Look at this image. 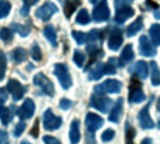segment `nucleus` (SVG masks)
<instances>
[{
  "mask_svg": "<svg viewBox=\"0 0 160 144\" xmlns=\"http://www.w3.org/2000/svg\"><path fill=\"white\" fill-rule=\"evenodd\" d=\"M43 34H45V37L49 40V43H51L52 46H57V31H55V28L52 27V25H46L45 30H43Z\"/></svg>",
  "mask_w": 160,
  "mask_h": 144,
  "instance_id": "24",
  "label": "nucleus"
},
{
  "mask_svg": "<svg viewBox=\"0 0 160 144\" xmlns=\"http://www.w3.org/2000/svg\"><path fill=\"white\" fill-rule=\"evenodd\" d=\"M131 71L135 73V75H138L139 79H145V77L148 76V65H147V63H144V61H138V63L132 67Z\"/></svg>",
  "mask_w": 160,
  "mask_h": 144,
  "instance_id": "18",
  "label": "nucleus"
},
{
  "mask_svg": "<svg viewBox=\"0 0 160 144\" xmlns=\"http://www.w3.org/2000/svg\"><path fill=\"white\" fill-rule=\"evenodd\" d=\"M92 18H93V21H97V23H104V21L108 19L110 9H108V5H107V0H101V2L95 6L93 13H92Z\"/></svg>",
  "mask_w": 160,
  "mask_h": 144,
  "instance_id": "9",
  "label": "nucleus"
},
{
  "mask_svg": "<svg viewBox=\"0 0 160 144\" xmlns=\"http://www.w3.org/2000/svg\"><path fill=\"white\" fill-rule=\"evenodd\" d=\"M93 109H97L98 111H101V113H107L110 110V107L113 105V101L110 100L108 97H105V95H98V94H93L91 97V101H89Z\"/></svg>",
  "mask_w": 160,
  "mask_h": 144,
  "instance_id": "3",
  "label": "nucleus"
},
{
  "mask_svg": "<svg viewBox=\"0 0 160 144\" xmlns=\"http://www.w3.org/2000/svg\"><path fill=\"white\" fill-rule=\"evenodd\" d=\"M36 111V105H34V101L31 100V98H27L25 101H24V104L18 109V116L22 119V121H25V119H31L33 117V115H34Z\"/></svg>",
  "mask_w": 160,
  "mask_h": 144,
  "instance_id": "11",
  "label": "nucleus"
},
{
  "mask_svg": "<svg viewBox=\"0 0 160 144\" xmlns=\"http://www.w3.org/2000/svg\"><path fill=\"white\" fill-rule=\"evenodd\" d=\"M142 28V17H139L138 19H135V23H132L128 28H126V36H129V37H132V36H135L139 31V30Z\"/></svg>",
  "mask_w": 160,
  "mask_h": 144,
  "instance_id": "23",
  "label": "nucleus"
},
{
  "mask_svg": "<svg viewBox=\"0 0 160 144\" xmlns=\"http://www.w3.org/2000/svg\"><path fill=\"white\" fill-rule=\"evenodd\" d=\"M145 5L148 6V8H153V9H157V5H156L154 2H153V0H147V3H145Z\"/></svg>",
  "mask_w": 160,
  "mask_h": 144,
  "instance_id": "48",
  "label": "nucleus"
},
{
  "mask_svg": "<svg viewBox=\"0 0 160 144\" xmlns=\"http://www.w3.org/2000/svg\"><path fill=\"white\" fill-rule=\"evenodd\" d=\"M73 39H74L79 45H83L86 43V33H82V31H73Z\"/></svg>",
  "mask_w": 160,
  "mask_h": 144,
  "instance_id": "38",
  "label": "nucleus"
},
{
  "mask_svg": "<svg viewBox=\"0 0 160 144\" xmlns=\"http://www.w3.org/2000/svg\"><path fill=\"white\" fill-rule=\"evenodd\" d=\"M133 137H135V129L128 123L126 125V144H133V141H132Z\"/></svg>",
  "mask_w": 160,
  "mask_h": 144,
  "instance_id": "37",
  "label": "nucleus"
},
{
  "mask_svg": "<svg viewBox=\"0 0 160 144\" xmlns=\"http://www.w3.org/2000/svg\"><path fill=\"white\" fill-rule=\"evenodd\" d=\"M150 69H151V83L154 86H159L160 85V70L157 67V64L154 61L150 63Z\"/></svg>",
  "mask_w": 160,
  "mask_h": 144,
  "instance_id": "26",
  "label": "nucleus"
},
{
  "mask_svg": "<svg viewBox=\"0 0 160 144\" xmlns=\"http://www.w3.org/2000/svg\"><path fill=\"white\" fill-rule=\"evenodd\" d=\"M21 144H31V143H28V141H21Z\"/></svg>",
  "mask_w": 160,
  "mask_h": 144,
  "instance_id": "52",
  "label": "nucleus"
},
{
  "mask_svg": "<svg viewBox=\"0 0 160 144\" xmlns=\"http://www.w3.org/2000/svg\"><path fill=\"white\" fill-rule=\"evenodd\" d=\"M138 122H139V126L142 128V129H151V128H154V122H153V119L150 117L148 105H145V107L139 111V115H138Z\"/></svg>",
  "mask_w": 160,
  "mask_h": 144,
  "instance_id": "13",
  "label": "nucleus"
},
{
  "mask_svg": "<svg viewBox=\"0 0 160 144\" xmlns=\"http://www.w3.org/2000/svg\"><path fill=\"white\" fill-rule=\"evenodd\" d=\"M34 85H37V86L42 89V92L45 94V95H53L55 94V89H53V83H52L48 77H46L43 73H37V75L34 76Z\"/></svg>",
  "mask_w": 160,
  "mask_h": 144,
  "instance_id": "8",
  "label": "nucleus"
},
{
  "mask_svg": "<svg viewBox=\"0 0 160 144\" xmlns=\"http://www.w3.org/2000/svg\"><path fill=\"white\" fill-rule=\"evenodd\" d=\"M131 0H114V3H116V8L119 9V8H123V6H126L128 3H129Z\"/></svg>",
  "mask_w": 160,
  "mask_h": 144,
  "instance_id": "46",
  "label": "nucleus"
},
{
  "mask_svg": "<svg viewBox=\"0 0 160 144\" xmlns=\"http://www.w3.org/2000/svg\"><path fill=\"white\" fill-rule=\"evenodd\" d=\"M11 8L12 6L8 0H2V2H0V19H2V18H6L8 15H9Z\"/></svg>",
  "mask_w": 160,
  "mask_h": 144,
  "instance_id": "31",
  "label": "nucleus"
},
{
  "mask_svg": "<svg viewBox=\"0 0 160 144\" xmlns=\"http://www.w3.org/2000/svg\"><path fill=\"white\" fill-rule=\"evenodd\" d=\"M122 113H123V98H119L117 103L114 104V109L110 113V122H114V123H119L120 117H122Z\"/></svg>",
  "mask_w": 160,
  "mask_h": 144,
  "instance_id": "17",
  "label": "nucleus"
},
{
  "mask_svg": "<svg viewBox=\"0 0 160 144\" xmlns=\"http://www.w3.org/2000/svg\"><path fill=\"white\" fill-rule=\"evenodd\" d=\"M22 2H24V8L21 9V15H22V17H25V15H28V8H30V6L36 5L39 0H22Z\"/></svg>",
  "mask_w": 160,
  "mask_h": 144,
  "instance_id": "39",
  "label": "nucleus"
},
{
  "mask_svg": "<svg viewBox=\"0 0 160 144\" xmlns=\"http://www.w3.org/2000/svg\"><path fill=\"white\" fill-rule=\"evenodd\" d=\"M62 125V119L57 116L52 110H46L45 115H43V126L48 131H55Z\"/></svg>",
  "mask_w": 160,
  "mask_h": 144,
  "instance_id": "7",
  "label": "nucleus"
},
{
  "mask_svg": "<svg viewBox=\"0 0 160 144\" xmlns=\"http://www.w3.org/2000/svg\"><path fill=\"white\" fill-rule=\"evenodd\" d=\"M0 144H9V137H8V132L0 129Z\"/></svg>",
  "mask_w": 160,
  "mask_h": 144,
  "instance_id": "44",
  "label": "nucleus"
},
{
  "mask_svg": "<svg viewBox=\"0 0 160 144\" xmlns=\"http://www.w3.org/2000/svg\"><path fill=\"white\" fill-rule=\"evenodd\" d=\"M6 73V55L3 52H0V80H3Z\"/></svg>",
  "mask_w": 160,
  "mask_h": 144,
  "instance_id": "34",
  "label": "nucleus"
},
{
  "mask_svg": "<svg viewBox=\"0 0 160 144\" xmlns=\"http://www.w3.org/2000/svg\"><path fill=\"white\" fill-rule=\"evenodd\" d=\"M91 71H89V79H92V80H98L101 76L104 75H114L116 71V61L111 58V59H108V63L105 64H98L95 69H89Z\"/></svg>",
  "mask_w": 160,
  "mask_h": 144,
  "instance_id": "1",
  "label": "nucleus"
},
{
  "mask_svg": "<svg viewBox=\"0 0 160 144\" xmlns=\"http://www.w3.org/2000/svg\"><path fill=\"white\" fill-rule=\"evenodd\" d=\"M145 100V95H144L142 89H141V82L138 80L137 77H133L131 80V89H129V101L132 104L137 103H142Z\"/></svg>",
  "mask_w": 160,
  "mask_h": 144,
  "instance_id": "6",
  "label": "nucleus"
},
{
  "mask_svg": "<svg viewBox=\"0 0 160 144\" xmlns=\"http://www.w3.org/2000/svg\"><path fill=\"white\" fill-rule=\"evenodd\" d=\"M89 21H91V17H89L88 9H80L79 13H77V18H76V23L80 24V25H86Z\"/></svg>",
  "mask_w": 160,
  "mask_h": 144,
  "instance_id": "29",
  "label": "nucleus"
},
{
  "mask_svg": "<svg viewBox=\"0 0 160 144\" xmlns=\"http://www.w3.org/2000/svg\"><path fill=\"white\" fill-rule=\"evenodd\" d=\"M31 135H33V137H39V121L34 122V126L31 129Z\"/></svg>",
  "mask_w": 160,
  "mask_h": 144,
  "instance_id": "45",
  "label": "nucleus"
},
{
  "mask_svg": "<svg viewBox=\"0 0 160 144\" xmlns=\"http://www.w3.org/2000/svg\"><path fill=\"white\" fill-rule=\"evenodd\" d=\"M157 110L160 111V98H159V101H157Z\"/></svg>",
  "mask_w": 160,
  "mask_h": 144,
  "instance_id": "51",
  "label": "nucleus"
},
{
  "mask_svg": "<svg viewBox=\"0 0 160 144\" xmlns=\"http://www.w3.org/2000/svg\"><path fill=\"white\" fill-rule=\"evenodd\" d=\"M57 11H58L57 5H53V3H51V2H48V3H45L43 6H40L39 9L36 11V17L39 18V19H43V21H49L51 17Z\"/></svg>",
  "mask_w": 160,
  "mask_h": 144,
  "instance_id": "12",
  "label": "nucleus"
},
{
  "mask_svg": "<svg viewBox=\"0 0 160 144\" xmlns=\"http://www.w3.org/2000/svg\"><path fill=\"white\" fill-rule=\"evenodd\" d=\"M80 3H82L80 0H67V2H65V11H64L65 12V17L67 18L71 17L73 12L80 6Z\"/></svg>",
  "mask_w": 160,
  "mask_h": 144,
  "instance_id": "28",
  "label": "nucleus"
},
{
  "mask_svg": "<svg viewBox=\"0 0 160 144\" xmlns=\"http://www.w3.org/2000/svg\"><path fill=\"white\" fill-rule=\"evenodd\" d=\"M11 28H12V30H15V31H18V33L22 36V37H25V36H28V34H30V25L27 27V25H21V24L13 23V24H12Z\"/></svg>",
  "mask_w": 160,
  "mask_h": 144,
  "instance_id": "33",
  "label": "nucleus"
},
{
  "mask_svg": "<svg viewBox=\"0 0 160 144\" xmlns=\"http://www.w3.org/2000/svg\"><path fill=\"white\" fill-rule=\"evenodd\" d=\"M0 39L5 42V43H9V42H12V39H13L12 28H6V27H3V28L0 30Z\"/></svg>",
  "mask_w": 160,
  "mask_h": 144,
  "instance_id": "32",
  "label": "nucleus"
},
{
  "mask_svg": "<svg viewBox=\"0 0 160 144\" xmlns=\"http://www.w3.org/2000/svg\"><path fill=\"white\" fill-rule=\"evenodd\" d=\"M89 2H92V3H93V2H97V0H89Z\"/></svg>",
  "mask_w": 160,
  "mask_h": 144,
  "instance_id": "53",
  "label": "nucleus"
},
{
  "mask_svg": "<svg viewBox=\"0 0 160 144\" xmlns=\"http://www.w3.org/2000/svg\"><path fill=\"white\" fill-rule=\"evenodd\" d=\"M150 37L153 40V45L159 46L160 45V24H154V25L150 27Z\"/></svg>",
  "mask_w": 160,
  "mask_h": 144,
  "instance_id": "27",
  "label": "nucleus"
},
{
  "mask_svg": "<svg viewBox=\"0 0 160 144\" xmlns=\"http://www.w3.org/2000/svg\"><path fill=\"white\" fill-rule=\"evenodd\" d=\"M24 129H25V122L21 121L17 126H15V129H13V135H15V137H19V135L24 132Z\"/></svg>",
  "mask_w": 160,
  "mask_h": 144,
  "instance_id": "41",
  "label": "nucleus"
},
{
  "mask_svg": "<svg viewBox=\"0 0 160 144\" xmlns=\"http://www.w3.org/2000/svg\"><path fill=\"white\" fill-rule=\"evenodd\" d=\"M53 73L58 77V80L61 83L64 89H70L71 88V76H70L68 67L62 63H58L53 65Z\"/></svg>",
  "mask_w": 160,
  "mask_h": 144,
  "instance_id": "2",
  "label": "nucleus"
},
{
  "mask_svg": "<svg viewBox=\"0 0 160 144\" xmlns=\"http://www.w3.org/2000/svg\"><path fill=\"white\" fill-rule=\"evenodd\" d=\"M141 144H153V143H151V140L150 138H144L142 141H141Z\"/></svg>",
  "mask_w": 160,
  "mask_h": 144,
  "instance_id": "49",
  "label": "nucleus"
},
{
  "mask_svg": "<svg viewBox=\"0 0 160 144\" xmlns=\"http://www.w3.org/2000/svg\"><path fill=\"white\" fill-rule=\"evenodd\" d=\"M74 64L76 65H79V67H83V64H85V55H83V52L80 51H74Z\"/></svg>",
  "mask_w": 160,
  "mask_h": 144,
  "instance_id": "35",
  "label": "nucleus"
},
{
  "mask_svg": "<svg viewBox=\"0 0 160 144\" xmlns=\"http://www.w3.org/2000/svg\"><path fill=\"white\" fill-rule=\"evenodd\" d=\"M132 59H133V49H132V45H126L125 49L122 51V55H120V65L129 64Z\"/></svg>",
  "mask_w": 160,
  "mask_h": 144,
  "instance_id": "21",
  "label": "nucleus"
},
{
  "mask_svg": "<svg viewBox=\"0 0 160 144\" xmlns=\"http://www.w3.org/2000/svg\"><path fill=\"white\" fill-rule=\"evenodd\" d=\"M114 135L116 134L113 129H105L102 132V135H101V140H102V141H110V140L114 138Z\"/></svg>",
  "mask_w": 160,
  "mask_h": 144,
  "instance_id": "40",
  "label": "nucleus"
},
{
  "mask_svg": "<svg viewBox=\"0 0 160 144\" xmlns=\"http://www.w3.org/2000/svg\"><path fill=\"white\" fill-rule=\"evenodd\" d=\"M86 126H88V132H89V135H91V140H89V144H93V134H95V131H97L98 128L102 126V117H99L98 115H95V113H88L86 115Z\"/></svg>",
  "mask_w": 160,
  "mask_h": 144,
  "instance_id": "5",
  "label": "nucleus"
},
{
  "mask_svg": "<svg viewBox=\"0 0 160 144\" xmlns=\"http://www.w3.org/2000/svg\"><path fill=\"white\" fill-rule=\"evenodd\" d=\"M43 141H45V144H61L59 140H57L55 137H51V135H45Z\"/></svg>",
  "mask_w": 160,
  "mask_h": 144,
  "instance_id": "43",
  "label": "nucleus"
},
{
  "mask_svg": "<svg viewBox=\"0 0 160 144\" xmlns=\"http://www.w3.org/2000/svg\"><path fill=\"white\" fill-rule=\"evenodd\" d=\"M154 17L157 18V19H160V9H157V11L154 12Z\"/></svg>",
  "mask_w": 160,
  "mask_h": 144,
  "instance_id": "50",
  "label": "nucleus"
},
{
  "mask_svg": "<svg viewBox=\"0 0 160 144\" xmlns=\"http://www.w3.org/2000/svg\"><path fill=\"white\" fill-rule=\"evenodd\" d=\"M86 51H88V54L91 55V63H95L98 58L104 55L102 49L99 46H97V45H89V46H86Z\"/></svg>",
  "mask_w": 160,
  "mask_h": 144,
  "instance_id": "22",
  "label": "nucleus"
},
{
  "mask_svg": "<svg viewBox=\"0 0 160 144\" xmlns=\"http://www.w3.org/2000/svg\"><path fill=\"white\" fill-rule=\"evenodd\" d=\"M12 111H13V107L12 109H6L5 105H3V101H0V119H2V123L3 125H9L12 121Z\"/></svg>",
  "mask_w": 160,
  "mask_h": 144,
  "instance_id": "20",
  "label": "nucleus"
},
{
  "mask_svg": "<svg viewBox=\"0 0 160 144\" xmlns=\"http://www.w3.org/2000/svg\"><path fill=\"white\" fill-rule=\"evenodd\" d=\"M104 33L102 30H92L91 33L86 34V42H97V40H101L104 37Z\"/></svg>",
  "mask_w": 160,
  "mask_h": 144,
  "instance_id": "30",
  "label": "nucleus"
},
{
  "mask_svg": "<svg viewBox=\"0 0 160 144\" xmlns=\"http://www.w3.org/2000/svg\"><path fill=\"white\" fill-rule=\"evenodd\" d=\"M80 141V123L79 121H73L70 126V143L79 144Z\"/></svg>",
  "mask_w": 160,
  "mask_h": 144,
  "instance_id": "19",
  "label": "nucleus"
},
{
  "mask_svg": "<svg viewBox=\"0 0 160 144\" xmlns=\"http://www.w3.org/2000/svg\"><path fill=\"white\" fill-rule=\"evenodd\" d=\"M31 58H33L34 61H40V59H42V51H40V46L37 43H34L33 48H31Z\"/></svg>",
  "mask_w": 160,
  "mask_h": 144,
  "instance_id": "36",
  "label": "nucleus"
},
{
  "mask_svg": "<svg viewBox=\"0 0 160 144\" xmlns=\"http://www.w3.org/2000/svg\"><path fill=\"white\" fill-rule=\"evenodd\" d=\"M25 58H27V51L24 48H15L12 51V59H13L15 64H19V63H22V61H25Z\"/></svg>",
  "mask_w": 160,
  "mask_h": 144,
  "instance_id": "25",
  "label": "nucleus"
},
{
  "mask_svg": "<svg viewBox=\"0 0 160 144\" xmlns=\"http://www.w3.org/2000/svg\"><path fill=\"white\" fill-rule=\"evenodd\" d=\"M123 43V36H122V31L117 28H114L111 31V34L108 37V48L111 51H117Z\"/></svg>",
  "mask_w": 160,
  "mask_h": 144,
  "instance_id": "15",
  "label": "nucleus"
},
{
  "mask_svg": "<svg viewBox=\"0 0 160 144\" xmlns=\"http://www.w3.org/2000/svg\"><path fill=\"white\" fill-rule=\"evenodd\" d=\"M71 101H70V100H67V98H62V100H61V101H59V107H61V109L62 110H68L70 107H71Z\"/></svg>",
  "mask_w": 160,
  "mask_h": 144,
  "instance_id": "42",
  "label": "nucleus"
},
{
  "mask_svg": "<svg viewBox=\"0 0 160 144\" xmlns=\"http://www.w3.org/2000/svg\"><path fill=\"white\" fill-rule=\"evenodd\" d=\"M159 128H160V122H159Z\"/></svg>",
  "mask_w": 160,
  "mask_h": 144,
  "instance_id": "54",
  "label": "nucleus"
},
{
  "mask_svg": "<svg viewBox=\"0 0 160 144\" xmlns=\"http://www.w3.org/2000/svg\"><path fill=\"white\" fill-rule=\"evenodd\" d=\"M139 52L144 57H154L156 55L154 46L150 43V39L147 36H141V39H139Z\"/></svg>",
  "mask_w": 160,
  "mask_h": 144,
  "instance_id": "14",
  "label": "nucleus"
},
{
  "mask_svg": "<svg viewBox=\"0 0 160 144\" xmlns=\"http://www.w3.org/2000/svg\"><path fill=\"white\" fill-rule=\"evenodd\" d=\"M8 89H3V88H0V101H3L5 103L6 100H8Z\"/></svg>",
  "mask_w": 160,
  "mask_h": 144,
  "instance_id": "47",
  "label": "nucleus"
},
{
  "mask_svg": "<svg viewBox=\"0 0 160 144\" xmlns=\"http://www.w3.org/2000/svg\"><path fill=\"white\" fill-rule=\"evenodd\" d=\"M132 15H133V9H132L131 6H123V8H119V9H117L114 21L117 24H123L126 19H129Z\"/></svg>",
  "mask_w": 160,
  "mask_h": 144,
  "instance_id": "16",
  "label": "nucleus"
},
{
  "mask_svg": "<svg viewBox=\"0 0 160 144\" xmlns=\"http://www.w3.org/2000/svg\"><path fill=\"white\" fill-rule=\"evenodd\" d=\"M122 89V82L116 80V79H108V80L102 82L101 85L95 86V92L97 94H117Z\"/></svg>",
  "mask_w": 160,
  "mask_h": 144,
  "instance_id": "4",
  "label": "nucleus"
},
{
  "mask_svg": "<svg viewBox=\"0 0 160 144\" xmlns=\"http://www.w3.org/2000/svg\"><path fill=\"white\" fill-rule=\"evenodd\" d=\"M6 89H8V92L12 94V98H13V101H19L21 98L24 97V94H25V86H22L21 83L18 80H15V79H11V80L8 82V86H6Z\"/></svg>",
  "mask_w": 160,
  "mask_h": 144,
  "instance_id": "10",
  "label": "nucleus"
}]
</instances>
